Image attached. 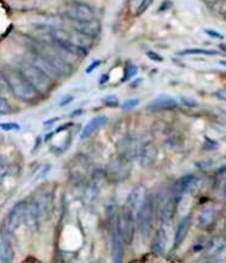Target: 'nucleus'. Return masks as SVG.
Here are the masks:
<instances>
[{"label":"nucleus","mask_w":226,"mask_h":263,"mask_svg":"<svg viewBox=\"0 0 226 263\" xmlns=\"http://www.w3.org/2000/svg\"><path fill=\"white\" fill-rule=\"evenodd\" d=\"M0 129H3L6 132H18L20 130V125L16 123H0Z\"/></svg>","instance_id":"c756f323"},{"label":"nucleus","mask_w":226,"mask_h":263,"mask_svg":"<svg viewBox=\"0 0 226 263\" xmlns=\"http://www.w3.org/2000/svg\"><path fill=\"white\" fill-rule=\"evenodd\" d=\"M170 245V228L159 227L153 241V251L159 255H163Z\"/></svg>","instance_id":"2eb2a0df"},{"label":"nucleus","mask_w":226,"mask_h":263,"mask_svg":"<svg viewBox=\"0 0 226 263\" xmlns=\"http://www.w3.org/2000/svg\"><path fill=\"white\" fill-rule=\"evenodd\" d=\"M6 170H7L6 161H4V158H3V157L0 156V178L3 177L4 174H6Z\"/></svg>","instance_id":"c9c22d12"},{"label":"nucleus","mask_w":226,"mask_h":263,"mask_svg":"<svg viewBox=\"0 0 226 263\" xmlns=\"http://www.w3.org/2000/svg\"><path fill=\"white\" fill-rule=\"evenodd\" d=\"M18 71L23 74L25 79L29 82L30 86L34 88L39 96H48L50 95L54 88V82L49 78L48 75L42 72L41 70L37 69L36 66L29 63L28 61L20 63Z\"/></svg>","instance_id":"f03ea898"},{"label":"nucleus","mask_w":226,"mask_h":263,"mask_svg":"<svg viewBox=\"0 0 226 263\" xmlns=\"http://www.w3.org/2000/svg\"><path fill=\"white\" fill-rule=\"evenodd\" d=\"M150 3H152V0H143L142 4L140 6V8H138V15H141L142 12H145L146 9H147V7L150 6Z\"/></svg>","instance_id":"f704fd0d"},{"label":"nucleus","mask_w":226,"mask_h":263,"mask_svg":"<svg viewBox=\"0 0 226 263\" xmlns=\"http://www.w3.org/2000/svg\"><path fill=\"white\" fill-rule=\"evenodd\" d=\"M190 228H191V216H185L182 221L179 222L178 227H176L173 249H178L179 246L184 242V239L187 238L188 236V232H190Z\"/></svg>","instance_id":"aec40b11"},{"label":"nucleus","mask_w":226,"mask_h":263,"mask_svg":"<svg viewBox=\"0 0 226 263\" xmlns=\"http://www.w3.org/2000/svg\"><path fill=\"white\" fill-rule=\"evenodd\" d=\"M108 81V74H104V75H101V78H100V84L105 83V82Z\"/></svg>","instance_id":"a19ab883"},{"label":"nucleus","mask_w":226,"mask_h":263,"mask_svg":"<svg viewBox=\"0 0 226 263\" xmlns=\"http://www.w3.org/2000/svg\"><path fill=\"white\" fill-rule=\"evenodd\" d=\"M25 208H27V201L23 200L16 203L12 206V210L9 211L6 221V229L8 233H15L16 230L21 227V224L24 222Z\"/></svg>","instance_id":"9d476101"},{"label":"nucleus","mask_w":226,"mask_h":263,"mask_svg":"<svg viewBox=\"0 0 226 263\" xmlns=\"http://www.w3.org/2000/svg\"><path fill=\"white\" fill-rule=\"evenodd\" d=\"M100 61H95V62H93L92 63V65H91V66H89V67H88V69H87L86 70V72H87V74H89V72H92L93 71V70H95V69H98V66L99 65H100Z\"/></svg>","instance_id":"e433bc0d"},{"label":"nucleus","mask_w":226,"mask_h":263,"mask_svg":"<svg viewBox=\"0 0 226 263\" xmlns=\"http://www.w3.org/2000/svg\"><path fill=\"white\" fill-rule=\"evenodd\" d=\"M28 62L36 66L37 69L41 70L42 72H45L53 82H56L61 79L60 75L56 74L55 70L53 69V66L50 65V62L46 60V57H45L41 51H32V53L29 54Z\"/></svg>","instance_id":"9b49d317"},{"label":"nucleus","mask_w":226,"mask_h":263,"mask_svg":"<svg viewBox=\"0 0 226 263\" xmlns=\"http://www.w3.org/2000/svg\"><path fill=\"white\" fill-rule=\"evenodd\" d=\"M138 74V67L136 65H128L126 66V69H125V75H124V78L121 79L122 82H126L129 81V79L134 78V77H137Z\"/></svg>","instance_id":"a878e982"},{"label":"nucleus","mask_w":226,"mask_h":263,"mask_svg":"<svg viewBox=\"0 0 226 263\" xmlns=\"http://www.w3.org/2000/svg\"><path fill=\"white\" fill-rule=\"evenodd\" d=\"M146 195H147V192H146V189L143 185H136L126 199V206L130 211H137L145 200Z\"/></svg>","instance_id":"f3484780"},{"label":"nucleus","mask_w":226,"mask_h":263,"mask_svg":"<svg viewBox=\"0 0 226 263\" xmlns=\"http://www.w3.org/2000/svg\"><path fill=\"white\" fill-rule=\"evenodd\" d=\"M72 29L77 33H79V34H82V36H86L92 40L100 34L101 25L96 18L91 21H83V23H75V21H72Z\"/></svg>","instance_id":"4468645a"},{"label":"nucleus","mask_w":226,"mask_h":263,"mask_svg":"<svg viewBox=\"0 0 226 263\" xmlns=\"http://www.w3.org/2000/svg\"><path fill=\"white\" fill-rule=\"evenodd\" d=\"M93 263H107V262H105V259H98L96 262H93Z\"/></svg>","instance_id":"79ce46f5"},{"label":"nucleus","mask_w":226,"mask_h":263,"mask_svg":"<svg viewBox=\"0 0 226 263\" xmlns=\"http://www.w3.org/2000/svg\"><path fill=\"white\" fill-rule=\"evenodd\" d=\"M9 95H12V93H11V88H9L8 81H7L4 72L0 71V96L7 99Z\"/></svg>","instance_id":"393cba45"},{"label":"nucleus","mask_w":226,"mask_h":263,"mask_svg":"<svg viewBox=\"0 0 226 263\" xmlns=\"http://www.w3.org/2000/svg\"><path fill=\"white\" fill-rule=\"evenodd\" d=\"M112 259L113 263H122L124 260V242L116 229L112 233Z\"/></svg>","instance_id":"4be33fe9"},{"label":"nucleus","mask_w":226,"mask_h":263,"mask_svg":"<svg viewBox=\"0 0 226 263\" xmlns=\"http://www.w3.org/2000/svg\"><path fill=\"white\" fill-rule=\"evenodd\" d=\"M216 161L214 159H205V161H201V162H196V167L200 168L201 171H206V170H211L216 166Z\"/></svg>","instance_id":"cd10ccee"},{"label":"nucleus","mask_w":226,"mask_h":263,"mask_svg":"<svg viewBox=\"0 0 226 263\" xmlns=\"http://www.w3.org/2000/svg\"><path fill=\"white\" fill-rule=\"evenodd\" d=\"M178 107V100L168 95L158 96L155 100H153L152 104L149 105L150 111H168Z\"/></svg>","instance_id":"6ab92c4d"},{"label":"nucleus","mask_w":226,"mask_h":263,"mask_svg":"<svg viewBox=\"0 0 226 263\" xmlns=\"http://www.w3.org/2000/svg\"><path fill=\"white\" fill-rule=\"evenodd\" d=\"M101 103L104 105H107V107L109 108H117L120 105V100L117 96L115 95H108L105 96V98L101 99Z\"/></svg>","instance_id":"bb28decb"},{"label":"nucleus","mask_w":226,"mask_h":263,"mask_svg":"<svg viewBox=\"0 0 226 263\" xmlns=\"http://www.w3.org/2000/svg\"><path fill=\"white\" fill-rule=\"evenodd\" d=\"M7 81H8L9 88H11V93L15 96L16 99L21 100V102L28 103V104H34L39 100V93L34 91L29 82L23 77L18 69H12L9 67L7 71L4 72Z\"/></svg>","instance_id":"f257e3e1"},{"label":"nucleus","mask_w":226,"mask_h":263,"mask_svg":"<svg viewBox=\"0 0 226 263\" xmlns=\"http://www.w3.org/2000/svg\"><path fill=\"white\" fill-rule=\"evenodd\" d=\"M108 180L107 174L104 170H95L91 174V179L87 183L82 194L84 204H92L98 199L101 189H104L105 182Z\"/></svg>","instance_id":"423d86ee"},{"label":"nucleus","mask_w":226,"mask_h":263,"mask_svg":"<svg viewBox=\"0 0 226 263\" xmlns=\"http://www.w3.org/2000/svg\"><path fill=\"white\" fill-rule=\"evenodd\" d=\"M130 171L131 161L117 154L109 161L105 174H107L108 179L113 180V182H121L130 175Z\"/></svg>","instance_id":"39448f33"},{"label":"nucleus","mask_w":226,"mask_h":263,"mask_svg":"<svg viewBox=\"0 0 226 263\" xmlns=\"http://www.w3.org/2000/svg\"><path fill=\"white\" fill-rule=\"evenodd\" d=\"M140 163L142 167H149L153 163H155L158 158V147L153 142H146L141 147V152L138 154Z\"/></svg>","instance_id":"dca6fc26"},{"label":"nucleus","mask_w":226,"mask_h":263,"mask_svg":"<svg viewBox=\"0 0 226 263\" xmlns=\"http://www.w3.org/2000/svg\"><path fill=\"white\" fill-rule=\"evenodd\" d=\"M217 222V210L213 204H205L197 216V225L202 230H211Z\"/></svg>","instance_id":"f8f14e48"},{"label":"nucleus","mask_w":226,"mask_h":263,"mask_svg":"<svg viewBox=\"0 0 226 263\" xmlns=\"http://www.w3.org/2000/svg\"><path fill=\"white\" fill-rule=\"evenodd\" d=\"M180 102L185 105L187 108H195L199 105V103L192 98H188V96H180Z\"/></svg>","instance_id":"7c9ffc66"},{"label":"nucleus","mask_w":226,"mask_h":263,"mask_svg":"<svg viewBox=\"0 0 226 263\" xmlns=\"http://www.w3.org/2000/svg\"><path fill=\"white\" fill-rule=\"evenodd\" d=\"M157 208L154 197L152 195H146L145 200L137 210V224L143 239H150L154 232V213Z\"/></svg>","instance_id":"7ed1b4c3"},{"label":"nucleus","mask_w":226,"mask_h":263,"mask_svg":"<svg viewBox=\"0 0 226 263\" xmlns=\"http://www.w3.org/2000/svg\"><path fill=\"white\" fill-rule=\"evenodd\" d=\"M58 120H60V117H54V119H51V120H48V121H45L44 123V125L45 126H48V125H53L54 123H56V121H58Z\"/></svg>","instance_id":"ea45409f"},{"label":"nucleus","mask_w":226,"mask_h":263,"mask_svg":"<svg viewBox=\"0 0 226 263\" xmlns=\"http://www.w3.org/2000/svg\"><path fill=\"white\" fill-rule=\"evenodd\" d=\"M216 96H218V98H220L221 100H225V98H226L225 90H223V88H221V90H218L217 92H216Z\"/></svg>","instance_id":"58836bf2"},{"label":"nucleus","mask_w":226,"mask_h":263,"mask_svg":"<svg viewBox=\"0 0 226 263\" xmlns=\"http://www.w3.org/2000/svg\"><path fill=\"white\" fill-rule=\"evenodd\" d=\"M107 120H108L107 116H98V117H93L92 120H89L88 123L86 124V126L82 129L81 140L84 141V140H87V138L91 137V136H92L99 128H100V126L105 125Z\"/></svg>","instance_id":"412c9836"},{"label":"nucleus","mask_w":226,"mask_h":263,"mask_svg":"<svg viewBox=\"0 0 226 263\" xmlns=\"http://www.w3.org/2000/svg\"><path fill=\"white\" fill-rule=\"evenodd\" d=\"M142 145L143 144L140 141V138L129 136V137L120 140V142L117 144V150H119L120 156L125 157L129 161H133L134 158H138Z\"/></svg>","instance_id":"1a4fd4ad"},{"label":"nucleus","mask_w":226,"mask_h":263,"mask_svg":"<svg viewBox=\"0 0 226 263\" xmlns=\"http://www.w3.org/2000/svg\"><path fill=\"white\" fill-rule=\"evenodd\" d=\"M72 100H74V98H72V96H70V95H67V96H65V99H63L62 102L60 103V105H66V104H69V103H71Z\"/></svg>","instance_id":"4c0bfd02"},{"label":"nucleus","mask_w":226,"mask_h":263,"mask_svg":"<svg viewBox=\"0 0 226 263\" xmlns=\"http://www.w3.org/2000/svg\"><path fill=\"white\" fill-rule=\"evenodd\" d=\"M12 112V107L9 104L8 99L0 96V115H8Z\"/></svg>","instance_id":"c85d7f7f"},{"label":"nucleus","mask_w":226,"mask_h":263,"mask_svg":"<svg viewBox=\"0 0 226 263\" xmlns=\"http://www.w3.org/2000/svg\"><path fill=\"white\" fill-rule=\"evenodd\" d=\"M140 104V100L138 99H128L122 104V109H131V108H136Z\"/></svg>","instance_id":"2f4dec72"},{"label":"nucleus","mask_w":226,"mask_h":263,"mask_svg":"<svg viewBox=\"0 0 226 263\" xmlns=\"http://www.w3.org/2000/svg\"><path fill=\"white\" fill-rule=\"evenodd\" d=\"M223 249H225V241L221 237H217V238H214L213 241H211L206 248V251H208V257L209 258H214V259H217L220 255L223 254Z\"/></svg>","instance_id":"5701e85b"},{"label":"nucleus","mask_w":226,"mask_h":263,"mask_svg":"<svg viewBox=\"0 0 226 263\" xmlns=\"http://www.w3.org/2000/svg\"><path fill=\"white\" fill-rule=\"evenodd\" d=\"M176 185H178L179 195H195L200 191L202 182L200 177L195 174H190V175L183 177L182 179H179Z\"/></svg>","instance_id":"ddd939ff"},{"label":"nucleus","mask_w":226,"mask_h":263,"mask_svg":"<svg viewBox=\"0 0 226 263\" xmlns=\"http://www.w3.org/2000/svg\"><path fill=\"white\" fill-rule=\"evenodd\" d=\"M180 55H217L216 50H208V49H185L180 51Z\"/></svg>","instance_id":"b1692460"},{"label":"nucleus","mask_w":226,"mask_h":263,"mask_svg":"<svg viewBox=\"0 0 226 263\" xmlns=\"http://www.w3.org/2000/svg\"><path fill=\"white\" fill-rule=\"evenodd\" d=\"M136 227H137V224L134 220L133 211L129 210L128 206H124L117 216L116 230L125 245H131V242H133Z\"/></svg>","instance_id":"20e7f679"},{"label":"nucleus","mask_w":226,"mask_h":263,"mask_svg":"<svg viewBox=\"0 0 226 263\" xmlns=\"http://www.w3.org/2000/svg\"><path fill=\"white\" fill-rule=\"evenodd\" d=\"M15 250L8 237L0 232V263H13Z\"/></svg>","instance_id":"a211bd4d"},{"label":"nucleus","mask_w":226,"mask_h":263,"mask_svg":"<svg viewBox=\"0 0 226 263\" xmlns=\"http://www.w3.org/2000/svg\"><path fill=\"white\" fill-rule=\"evenodd\" d=\"M147 57H149L150 60L155 61V62H162V61H163V58H162L158 53H155V51H147Z\"/></svg>","instance_id":"473e14b6"},{"label":"nucleus","mask_w":226,"mask_h":263,"mask_svg":"<svg viewBox=\"0 0 226 263\" xmlns=\"http://www.w3.org/2000/svg\"><path fill=\"white\" fill-rule=\"evenodd\" d=\"M63 15L75 23L95 20V11L86 3H70L63 9Z\"/></svg>","instance_id":"0eeeda50"},{"label":"nucleus","mask_w":226,"mask_h":263,"mask_svg":"<svg viewBox=\"0 0 226 263\" xmlns=\"http://www.w3.org/2000/svg\"><path fill=\"white\" fill-rule=\"evenodd\" d=\"M32 204L36 208L37 216H39L40 222L48 220L53 211V192L51 191H41L33 197Z\"/></svg>","instance_id":"6e6552de"},{"label":"nucleus","mask_w":226,"mask_h":263,"mask_svg":"<svg viewBox=\"0 0 226 263\" xmlns=\"http://www.w3.org/2000/svg\"><path fill=\"white\" fill-rule=\"evenodd\" d=\"M205 33H206V34H208V36L214 37V39L223 40V34H221V33L216 32V30H213V29H205Z\"/></svg>","instance_id":"72a5a7b5"}]
</instances>
